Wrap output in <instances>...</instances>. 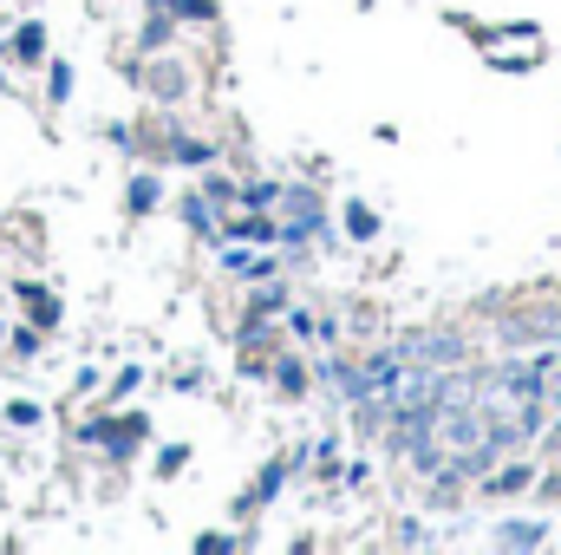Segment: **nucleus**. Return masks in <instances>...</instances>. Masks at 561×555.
<instances>
[{"instance_id": "8", "label": "nucleus", "mask_w": 561, "mask_h": 555, "mask_svg": "<svg viewBox=\"0 0 561 555\" xmlns=\"http://www.w3.org/2000/svg\"><path fill=\"white\" fill-rule=\"evenodd\" d=\"M176 157H183V163H209V144H190V138H183V144H176Z\"/></svg>"}, {"instance_id": "2", "label": "nucleus", "mask_w": 561, "mask_h": 555, "mask_svg": "<svg viewBox=\"0 0 561 555\" xmlns=\"http://www.w3.org/2000/svg\"><path fill=\"white\" fill-rule=\"evenodd\" d=\"M503 340H561V314H503Z\"/></svg>"}, {"instance_id": "7", "label": "nucleus", "mask_w": 561, "mask_h": 555, "mask_svg": "<svg viewBox=\"0 0 561 555\" xmlns=\"http://www.w3.org/2000/svg\"><path fill=\"white\" fill-rule=\"evenodd\" d=\"M150 203H157V183H150V177H138V183H131V209H150Z\"/></svg>"}, {"instance_id": "3", "label": "nucleus", "mask_w": 561, "mask_h": 555, "mask_svg": "<svg viewBox=\"0 0 561 555\" xmlns=\"http://www.w3.org/2000/svg\"><path fill=\"white\" fill-rule=\"evenodd\" d=\"M529 484H536V464H510L503 477H490V490H496V497H516V490H529Z\"/></svg>"}, {"instance_id": "1", "label": "nucleus", "mask_w": 561, "mask_h": 555, "mask_svg": "<svg viewBox=\"0 0 561 555\" xmlns=\"http://www.w3.org/2000/svg\"><path fill=\"white\" fill-rule=\"evenodd\" d=\"M457 353H463V340H457V333H405V347H399V360H419V366L457 360Z\"/></svg>"}, {"instance_id": "4", "label": "nucleus", "mask_w": 561, "mask_h": 555, "mask_svg": "<svg viewBox=\"0 0 561 555\" xmlns=\"http://www.w3.org/2000/svg\"><path fill=\"white\" fill-rule=\"evenodd\" d=\"M503 543H510V550H536V543H542V523H510Z\"/></svg>"}, {"instance_id": "5", "label": "nucleus", "mask_w": 561, "mask_h": 555, "mask_svg": "<svg viewBox=\"0 0 561 555\" xmlns=\"http://www.w3.org/2000/svg\"><path fill=\"white\" fill-rule=\"evenodd\" d=\"M150 86H157L163 99H176V92H183V66H157V72H150Z\"/></svg>"}, {"instance_id": "6", "label": "nucleus", "mask_w": 561, "mask_h": 555, "mask_svg": "<svg viewBox=\"0 0 561 555\" xmlns=\"http://www.w3.org/2000/svg\"><path fill=\"white\" fill-rule=\"evenodd\" d=\"M346 229H353V236H359V242H366V236H373V229H379V216H373V209H366V203H353V209H346Z\"/></svg>"}]
</instances>
